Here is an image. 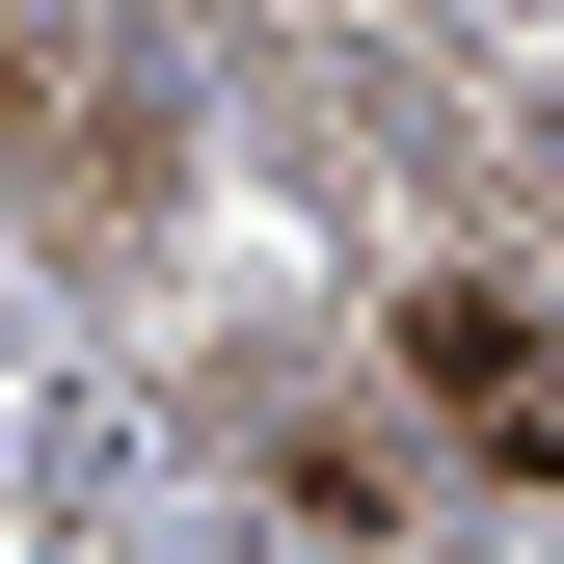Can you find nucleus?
Masks as SVG:
<instances>
[{
  "instance_id": "obj_1",
  "label": "nucleus",
  "mask_w": 564,
  "mask_h": 564,
  "mask_svg": "<svg viewBox=\"0 0 564 564\" xmlns=\"http://www.w3.org/2000/svg\"><path fill=\"white\" fill-rule=\"evenodd\" d=\"M377 323H403V377H431V431L511 484V511H564V323L511 296V269H403Z\"/></svg>"
}]
</instances>
